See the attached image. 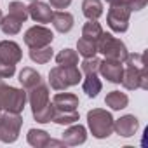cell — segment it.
<instances>
[{
  "mask_svg": "<svg viewBox=\"0 0 148 148\" xmlns=\"http://www.w3.org/2000/svg\"><path fill=\"white\" fill-rule=\"evenodd\" d=\"M82 80V71L79 66H54L49 71V84L54 91H66L68 87L79 86Z\"/></svg>",
  "mask_w": 148,
  "mask_h": 148,
  "instance_id": "6da1fadb",
  "label": "cell"
},
{
  "mask_svg": "<svg viewBox=\"0 0 148 148\" xmlns=\"http://www.w3.org/2000/svg\"><path fill=\"white\" fill-rule=\"evenodd\" d=\"M113 117L105 108H92L87 112V125L96 139H106L113 132Z\"/></svg>",
  "mask_w": 148,
  "mask_h": 148,
  "instance_id": "7a4b0ae2",
  "label": "cell"
},
{
  "mask_svg": "<svg viewBox=\"0 0 148 148\" xmlns=\"http://www.w3.org/2000/svg\"><path fill=\"white\" fill-rule=\"evenodd\" d=\"M26 91L25 89H18L7 84L0 82V108L4 112H14V113H21L26 106Z\"/></svg>",
  "mask_w": 148,
  "mask_h": 148,
  "instance_id": "3957f363",
  "label": "cell"
},
{
  "mask_svg": "<svg viewBox=\"0 0 148 148\" xmlns=\"http://www.w3.org/2000/svg\"><path fill=\"white\" fill-rule=\"evenodd\" d=\"M96 45H98V52H101L105 58L115 59V61H120V63H124V59L129 54L127 45L120 38H117V37H113L112 33H106V32H103L101 37L96 40Z\"/></svg>",
  "mask_w": 148,
  "mask_h": 148,
  "instance_id": "277c9868",
  "label": "cell"
},
{
  "mask_svg": "<svg viewBox=\"0 0 148 148\" xmlns=\"http://www.w3.org/2000/svg\"><path fill=\"white\" fill-rule=\"evenodd\" d=\"M23 125L21 113L14 112H0V141L2 143H14L19 138V131Z\"/></svg>",
  "mask_w": 148,
  "mask_h": 148,
  "instance_id": "5b68a950",
  "label": "cell"
},
{
  "mask_svg": "<svg viewBox=\"0 0 148 148\" xmlns=\"http://www.w3.org/2000/svg\"><path fill=\"white\" fill-rule=\"evenodd\" d=\"M120 84L127 89V91H136V89H148V70L146 64L138 68V66H124V73H122V80Z\"/></svg>",
  "mask_w": 148,
  "mask_h": 148,
  "instance_id": "8992f818",
  "label": "cell"
},
{
  "mask_svg": "<svg viewBox=\"0 0 148 148\" xmlns=\"http://www.w3.org/2000/svg\"><path fill=\"white\" fill-rule=\"evenodd\" d=\"M52 40H54L52 30L44 25H35L25 32V44L28 49H38V47L51 45Z\"/></svg>",
  "mask_w": 148,
  "mask_h": 148,
  "instance_id": "52a82bcc",
  "label": "cell"
},
{
  "mask_svg": "<svg viewBox=\"0 0 148 148\" xmlns=\"http://www.w3.org/2000/svg\"><path fill=\"white\" fill-rule=\"evenodd\" d=\"M129 18L131 9L127 5H110L106 12V23L112 32L115 33H125L129 28Z\"/></svg>",
  "mask_w": 148,
  "mask_h": 148,
  "instance_id": "ba28073f",
  "label": "cell"
},
{
  "mask_svg": "<svg viewBox=\"0 0 148 148\" xmlns=\"http://www.w3.org/2000/svg\"><path fill=\"white\" fill-rule=\"evenodd\" d=\"M98 73H101V77L106 79V80L112 82V84H120L122 73H124V63L105 58V59H101V63H99V71H98Z\"/></svg>",
  "mask_w": 148,
  "mask_h": 148,
  "instance_id": "9c48e42d",
  "label": "cell"
},
{
  "mask_svg": "<svg viewBox=\"0 0 148 148\" xmlns=\"http://www.w3.org/2000/svg\"><path fill=\"white\" fill-rule=\"evenodd\" d=\"M26 98H28V103H30V106H32V112L40 110L42 106H45V105L51 101L47 84L42 82V84H38V86L28 89V91H26Z\"/></svg>",
  "mask_w": 148,
  "mask_h": 148,
  "instance_id": "30bf717a",
  "label": "cell"
},
{
  "mask_svg": "<svg viewBox=\"0 0 148 148\" xmlns=\"http://www.w3.org/2000/svg\"><path fill=\"white\" fill-rule=\"evenodd\" d=\"M52 14H54V9L45 2H40V0H33V2H30V5H28V16L35 23H40V25L51 23Z\"/></svg>",
  "mask_w": 148,
  "mask_h": 148,
  "instance_id": "8fae6325",
  "label": "cell"
},
{
  "mask_svg": "<svg viewBox=\"0 0 148 148\" xmlns=\"http://www.w3.org/2000/svg\"><path fill=\"white\" fill-rule=\"evenodd\" d=\"M139 129V120L134 115H122L120 119L113 120V131L122 138H132Z\"/></svg>",
  "mask_w": 148,
  "mask_h": 148,
  "instance_id": "7c38bea8",
  "label": "cell"
},
{
  "mask_svg": "<svg viewBox=\"0 0 148 148\" xmlns=\"http://www.w3.org/2000/svg\"><path fill=\"white\" fill-rule=\"evenodd\" d=\"M61 139H63L66 145H70V146L84 145V143L87 141V129H86L82 124H77V122H75V124H70V125L64 129Z\"/></svg>",
  "mask_w": 148,
  "mask_h": 148,
  "instance_id": "4fadbf2b",
  "label": "cell"
},
{
  "mask_svg": "<svg viewBox=\"0 0 148 148\" xmlns=\"http://www.w3.org/2000/svg\"><path fill=\"white\" fill-rule=\"evenodd\" d=\"M21 59H23V51H21L19 44H16L14 40H2L0 42V61L2 63L18 64Z\"/></svg>",
  "mask_w": 148,
  "mask_h": 148,
  "instance_id": "5bb4252c",
  "label": "cell"
},
{
  "mask_svg": "<svg viewBox=\"0 0 148 148\" xmlns=\"http://www.w3.org/2000/svg\"><path fill=\"white\" fill-rule=\"evenodd\" d=\"M52 105L56 110H63V112H71L79 108V96H75L73 92H56L52 96Z\"/></svg>",
  "mask_w": 148,
  "mask_h": 148,
  "instance_id": "9a60e30c",
  "label": "cell"
},
{
  "mask_svg": "<svg viewBox=\"0 0 148 148\" xmlns=\"http://www.w3.org/2000/svg\"><path fill=\"white\" fill-rule=\"evenodd\" d=\"M51 23H52V26H54L56 32L68 33V32H71L73 25H75V18H73V14H70L66 11H54Z\"/></svg>",
  "mask_w": 148,
  "mask_h": 148,
  "instance_id": "2e32d148",
  "label": "cell"
},
{
  "mask_svg": "<svg viewBox=\"0 0 148 148\" xmlns=\"http://www.w3.org/2000/svg\"><path fill=\"white\" fill-rule=\"evenodd\" d=\"M18 80H19V84L23 86L25 91H28V89H32V87H35V86H38V84L44 82V79H42L40 73H38L37 70L30 68V66H26V68H23V70L19 71Z\"/></svg>",
  "mask_w": 148,
  "mask_h": 148,
  "instance_id": "e0dca14e",
  "label": "cell"
},
{
  "mask_svg": "<svg viewBox=\"0 0 148 148\" xmlns=\"http://www.w3.org/2000/svg\"><path fill=\"white\" fill-rule=\"evenodd\" d=\"M82 89L87 94V98H98V94L103 89V84H101V79L98 77V73H87L82 82Z\"/></svg>",
  "mask_w": 148,
  "mask_h": 148,
  "instance_id": "ac0fdd59",
  "label": "cell"
},
{
  "mask_svg": "<svg viewBox=\"0 0 148 148\" xmlns=\"http://www.w3.org/2000/svg\"><path fill=\"white\" fill-rule=\"evenodd\" d=\"M105 103H106V106H110L112 110L120 112V110H124V108L129 105V98H127L125 92H120V91H110V92L106 94V98H105Z\"/></svg>",
  "mask_w": 148,
  "mask_h": 148,
  "instance_id": "d6986e66",
  "label": "cell"
},
{
  "mask_svg": "<svg viewBox=\"0 0 148 148\" xmlns=\"http://www.w3.org/2000/svg\"><path fill=\"white\" fill-rule=\"evenodd\" d=\"M49 139H51V136H49V132L44 131V129H30L28 134H26L28 145H32V146H35V148H47Z\"/></svg>",
  "mask_w": 148,
  "mask_h": 148,
  "instance_id": "ffe728a7",
  "label": "cell"
},
{
  "mask_svg": "<svg viewBox=\"0 0 148 148\" xmlns=\"http://www.w3.org/2000/svg\"><path fill=\"white\" fill-rule=\"evenodd\" d=\"M82 14L87 19H99L103 16V2L101 0H84Z\"/></svg>",
  "mask_w": 148,
  "mask_h": 148,
  "instance_id": "44dd1931",
  "label": "cell"
},
{
  "mask_svg": "<svg viewBox=\"0 0 148 148\" xmlns=\"http://www.w3.org/2000/svg\"><path fill=\"white\" fill-rule=\"evenodd\" d=\"M21 26H23V21H19L18 18H14L11 14L4 16L2 21H0V30L4 32V35H9V37L18 35L21 32Z\"/></svg>",
  "mask_w": 148,
  "mask_h": 148,
  "instance_id": "7402d4cb",
  "label": "cell"
},
{
  "mask_svg": "<svg viewBox=\"0 0 148 148\" xmlns=\"http://www.w3.org/2000/svg\"><path fill=\"white\" fill-rule=\"evenodd\" d=\"M54 58V49L51 45L38 47V49H30V59L37 64H45Z\"/></svg>",
  "mask_w": 148,
  "mask_h": 148,
  "instance_id": "603a6c76",
  "label": "cell"
},
{
  "mask_svg": "<svg viewBox=\"0 0 148 148\" xmlns=\"http://www.w3.org/2000/svg\"><path fill=\"white\" fill-rule=\"evenodd\" d=\"M80 120V115L77 110H71V112H63V110H56L54 117L51 122L58 124V125H70V124H75Z\"/></svg>",
  "mask_w": 148,
  "mask_h": 148,
  "instance_id": "cb8c5ba5",
  "label": "cell"
},
{
  "mask_svg": "<svg viewBox=\"0 0 148 148\" xmlns=\"http://www.w3.org/2000/svg\"><path fill=\"white\" fill-rule=\"evenodd\" d=\"M56 63L61 66H77L79 64V52L73 49H61L56 54Z\"/></svg>",
  "mask_w": 148,
  "mask_h": 148,
  "instance_id": "d4e9b609",
  "label": "cell"
},
{
  "mask_svg": "<svg viewBox=\"0 0 148 148\" xmlns=\"http://www.w3.org/2000/svg\"><path fill=\"white\" fill-rule=\"evenodd\" d=\"M77 51L82 58H92L98 54V45H96V40H91V38H79L77 40Z\"/></svg>",
  "mask_w": 148,
  "mask_h": 148,
  "instance_id": "484cf974",
  "label": "cell"
},
{
  "mask_svg": "<svg viewBox=\"0 0 148 148\" xmlns=\"http://www.w3.org/2000/svg\"><path fill=\"white\" fill-rule=\"evenodd\" d=\"M103 33V26L98 23V19H87V23L82 26V37L84 38H91V40H98Z\"/></svg>",
  "mask_w": 148,
  "mask_h": 148,
  "instance_id": "4316f807",
  "label": "cell"
},
{
  "mask_svg": "<svg viewBox=\"0 0 148 148\" xmlns=\"http://www.w3.org/2000/svg\"><path fill=\"white\" fill-rule=\"evenodd\" d=\"M54 112H56V108H54L52 101H49V103H47L45 106H42L40 110L32 112V115H33V119H35L38 124H49V122L52 120V117H54Z\"/></svg>",
  "mask_w": 148,
  "mask_h": 148,
  "instance_id": "83f0119b",
  "label": "cell"
},
{
  "mask_svg": "<svg viewBox=\"0 0 148 148\" xmlns=\"http://www.w3.org/2000/svg\"><path fill=\"white\" fill-rule=\"evenodd\" d=\"M9 14L18 18L19 21H26L30 16H28V5H25L23 2H18V0H14V2L9 4Z\"/></svg>",
  "mask_w": 148,
  "mask_h": 148,
  "instance_id": "f1b7e54d",
  "label": "cell"
},
{
  "mask_svg": "<svg viewBox=\"0 0 148 148\" xmlns=\"http://www.w3.org/2000/svg\"><path fill=\"white\" fill-rule=\"evenodd\" d=\"M99 63H101V59L99 58H96V56H92V58H84V61L80 63V71L82 73H98L99 71Z\"/></svg>",
  "mask_w": 148,
  "mask_h": 148,
  "instance_id": "f546056e",
  "label": "cell"
},
{
  "mask_svg": "<svg viewBox=\"0 0 148 148\" xmlns=\"http://www.w3.org/2000/svg\"><path fill=\"white\" fill-rule=\"evenodd\" d=\"M124 63H125V66H138V68H141V66L146 64V63H145V56H143L141 52L127 54V58L124 59Z\"/></svg>",
  "mask_w": 148,
  "mask_h": 148,
  "instance_id": "4dcf8cb0",
  "label": "cell"
},
{
  "mask_svg": "<svg viewBox=\"0 0 148 148\" xmlns=\"http://www.w3.org/2000/svg\"><path fill=\"white\" fill-rule=\"evenodd\" d=\"M14 73H16V64L2 63V61H0V80H4V79H11Z\"/></svg>",
  "mask_w": 148,
  "mask_h": 148,
  "instance_id": "1f68e13d",
  "label": "cell"
},
{
  "mask_svg": "<svg viewBox=\"0 0 148 148\" xmlns=\"http://www.w3.org/2000/svg\"><path fill=\"white\" fill-rule=\"evenodd\" d=\"M71 2H73V0H49V5H51L52 9L63 11V9H68Z\"/></svg>",
  "mask_w": 148,
  "mask_h": 148,
  "instance_id": "d6a6232c",
  "label": "cell"
},
{
  "mask_svg": "<svg viewBox=\"0 0 148 148\" xmlns=\"http://www.w3.org/2000/svg\"><path fill=\"white\" fill-rule=\"evenodd\" d=\"M148 4V0H129V9L131 12H138L141 9H145Z\"/></svg>",
  "mask_w": 148,
  "mask_h": 148,
  "instance_id": "836d02e7",
  "label": "cell"
},
{
  "mask_svg": "<svg viewBox=\"0 0 148 148\" xmlns=\"http://www.w3.org/2000/svg\"><path fill=\"white\" fill-rule=\"evenodd\" d=\"M108 5H127L129 7V0H106Z\"/></svg>",
  "mask_w": 148,
  "mask_h": 148,
  "instance_id": "e575fe53",
  "label": "cell"
},
{
  "mask_svg": "<svg viewBox=\"0 0 148 148\" xmlns=\"http://www.w3.org/2000/svg\"><path fill=\"white\" fill-rule=\"evenodd\" d=\"M2 18H4V16H2V9H0V21H2Z\"/></svg>",
  "mask_w": 148,
  "mask_h": 148,
  "instance_id": "d590c367",
  "label": "cell"
},
{
  "mask_svg": "<svg viewBox=\"0 0 148 148\" xmlns=\"http://www.w3.org/2000/svg\"><path fill=\"white\" fill-rule=\"evenodd\" d=\"M28 2H33V0H28Z\"/></svg>",
  "mask_w": 148,
  "mask_h": 148,
  "instance_id": "8d00e7d4",
  "label": "cell"
},
{
  "mask_svg": "<svg viewBox=\"0 0 148 148\" xmlns=\"http://www.w3.org/2000/svg\"><path fill=\"white\" fill-rule=\"evenodd\" d=\"M0 112H2V108H0Z\"/></svg>",
  "mask_w": 148,
  "mask_h": 148,
  "instance_id": "74e56055",
  "label": "cell"
}]
</instances>
